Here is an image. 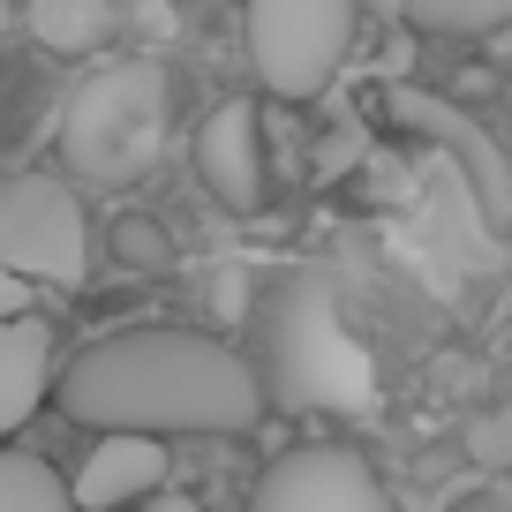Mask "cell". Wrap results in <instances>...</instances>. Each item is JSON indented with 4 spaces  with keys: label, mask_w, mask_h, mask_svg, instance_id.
I'll return each mask as SVG.
<instances>
[{
    "label": "cell",
    "mask_w": 512,
    "mask_h": 512,
    "mask_svg": "<svg viewBox=\"0 0 512 512\" xmlns=\"http://www.w3.org/2000/svg\"><path fill=\"white\" fill-rule=\"evenodd\" d=\"M166 151V68L159 61H113L68 98L61 113V159L91 189L144 181Z\"/></svg>",
    "instance_id": "obj_3"
},
{
    "label": "cell",
    "mask_w": 512,
    "mask_h": 512,
    "mask_svg": "<svg viewBox=\"0 0 512 512\" xmlns=\"http://www.w3.org/2000/svg\"><path fill=\"white\" fill-rule=\"evenodd\" d=\"M369 8L407 23V31H437V38H482L512 23V0H369Z\"/></svg>",
    "instance_id": "obj_11"
},
{
    "label": "cell",
    "mask_w": 512,
    "mask_h": 512,
    "mask_svg": "<svg viewBox=\"0 0 512 512\" xmlns=\"http://www.w3.org/2000/svg\"><path fill=\"white\" fill-rule=\"evenodd\" d=\"M113 256H121L128 272H166V264H174V241H166L159 219H121L113 226Z\"/></svg>",
    "instance_id": "obj_14"
},
{
    "label": "cell",
    "mask_w": 512,
    "mask_h": 512,
    "mask_svg": "<svg viewBox=\"0 0 512 512\" xmlns=\"http://www.w3.org/2000/svg\"><path fill=\"white\" fill-rule=\"evenodd\" d=\"M392 106H400V121L415 128V136H437V144L452 151V166H460V174L475 181L482 211H490L497 226H512V166L497 159V144H490V136H482V128L467 121L460 106H445V98H430V91H400Z\"/></svg>",
    "instance_id": "obj_8"
},
{
    "label": "cell",
    "mask_w": 512,
    "mask_h": 512,
    "mask_svg": "<svg viewBox=\"0 0 512 512\" xmlns=\"http://www.w3.org/2000/svg\"><path fill=\"white\" fill-rule=\"evenodd\" d=\"M256 377L287 407H324V415H354L377 400V362L347 332L339 294L324 272H294L287 287L264 302L256 324Z\"/></svg>",
    "instance_id": "obj_2"
},
{
    "label": "cell",
    "mask_w": 512,
    "mask_h": 512,
    "mask_svg": "<svg viewBox=\"0 0 512 512\" xmlns=\"http://www.w3.org/2000/svg\"><path fill=\"white\" fill-rule=\"evenodd\" d=\"M23 23H31V38L46 53H91V46H106L113 8L106 0H31Z\"/></svg>",
    "instance_id": "obj_12"
},
{
    "label": "cell",
    "mask_w": 512,
    "mask_h": 512,
    "mask_svg": "<svg viewBox=\"0 0 512 512\" xmlns=\"http://www.w3.org/2000/svg\"><path fill=\"white\" fill-rule=\"evenodd\" d=\"M0 264L23 279L83 287L91 272V226L68 181L53 174H8L0 181Z\"/></svg>",
    "instance_id": "obj_5"
},
{
    "label": "cell",
    "mask_w": 512,
    "mask_h": 512,
    "mask_svg": "<svg viewBox=\"0 0 512 512\" xmlns=\"http://www.w3.org/2000/svg\"><path fill=\"white\" fill-rule=\"evenodd\" d=\"M0 512H83L38 452H0Z\"/></svg>",
    "instance_id": "obj_13"
},
{
    "label": "cell",
    "mask_w": 512,
    "mask_h": 512,
    "mask_svg": "<svg viewBox=\"0 0 512 512\" xmlns=\"http://www.w3.org/2000/svg\"><path fill=\"white\" fill-rule=\"evenodd\" d=\"M467 460H482V467H512V407H490V415L467 422Z\"/></svg>",
    "instance_id": "obj_15"
},
{
    "label": "cell",
    "mask_w": 512,
    "mask_h": 512,
    "mask_svg": "<svg viewBox=\"0 0 512 512\" xmlns=\"http://www.w3.org/2000/svg\"><path fill=\"white\" fill-rule=\"evenodd\" d=\"M23 309H31V279L0 264V317H23Z\"/></svg>",
    "instance_id": "obj_16"
},
{
    "label": "cell",
    "mask_w": 512,
    "mask_h": 512,
    "mask_svg": "<svg viewBox=\"0 0 512 512\" xmlns=\"http://www.w3.org/2000/svg\"><path fill=\"white\" fill-rule=\"evenodd\" d=\"M196 174H204V189L219 196L234 219L264 211V189H272V174H264V113H256L249 98H226V106L196 128Z\"/></svg>",
    "instance_id": "obj_7"
},
{
    "label": "cell",
    "mask_w": 512,
    "mask_h": 512,
    "mask_svg": "<svg viewBox=\"0 0 512 512\" xmlns=\"http://www.w3.org/2000/svg\"><path fill=\"white\" fill-rule=\"evenodd\" d=\"M61 407L91 430H151V437H241L264 422L272 392L249 354L211 332H106L61 369Z\"/></svg>",
    "instance_id": "obj_1"
},
{
    "label": "cell",
    "mask_w": 512,
    "mask_h": 512,
    "mask_svg": "<svg viewBox=\"0 0 512 512\" xmlns=\"http://www.w3.org/2000/svg\"><path fill=\"white\" fill-rule=\"evenodd\" d=\"M46 384H53V332L31 309L0 317V437L31 422V407L46 400Z\"/></svg>",
    "instance_id": "obj_10"
},
{
    "label": "cell",
    "mask_w": 512,
    "mask_h": 512,
    "mask_svg": "<svg viewBox=\"0 0 512 512\" xmlns=\"http://www.w3.org/2000/svg\"><path fill=\"white\" fill-rule=\"evenodd\" d=\"M249 512H392L377 467L347 445H294L287 460L264 467Z\"/></svg>",
    "instance_id": "obj_6"
},
{
    "label": "cell",
    "mask_w": 512,
    "mask_h": 512,
    "mask_svg": "<svg viewBox=\"0 0 512 512\" xmlns=\"http://www.w3.org/2000/svg\"><path fill=\"white\" fill-rule=\"evenodd\" d=\"M354 46V0H249V61L264 91L302 106L339 76Z\"/></svg>",
    "instance_id": "obj_4"
},
{
    "label": "cell",
    "mask_w": 512,
    "mask_h": 512,
    "mask_svg": "<svg viewBox=\"0 0 512 512\" xmlns=\"http://www.w3.org/2000/svg\"><path fill=\"white\" fill-rule=\"evenodd\" d=\"M136 512H204V505H196V497H181V490H151Z\"/></svg>",
    "instance_id": "obj_17"
},
{
    "label": "cell",
    "mask_w": 512,
    "mask_h": 512,
    "mask_svg": "<svg viewBox=\"0 0 512 512\" xmlns=\"http://www.w3.org/2000/svg\"><path fill=\"white\" fill-rule=\"evenodd\" d=\"M505 512H512V505H505Z\"/></svg>",
    "instance_id": "obj_19"
},
{
    "label": "cell",
    "mask_w": 512,
    "mask_h": 512,
    "mask_svg": "<svg viewBox=\"0 0 512 512\" xmlns=\"http://www.w3.org/2000/svg\"><path fill=\"white\" fill-rule=\"evenodd\" d=\"M8 23H16V8H8V0H0V31H8Z\"/></svg>",
    "instance_id": "obj_18"
},
{
    "label": "cell",
    "mask_w": 512,
    "mask_h": 512,
    "mask_svg": "<svg viewBox=\"0 0 512 512\" xmlns=\"http://www.w3.org/2000/svg\"><path fill=\"white\" fill-rule=\"evenodd\" d=\"M76 505L83 512H121V505H144L151 490H166V437L151 430H106L98 452L76 467Z\"/></svg>",
    "instance_id": "obj_9"
}]
</instances>
